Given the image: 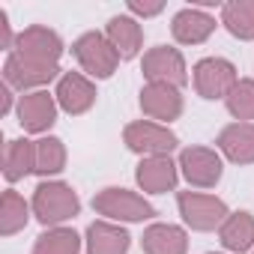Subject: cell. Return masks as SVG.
Listing matches in <instances>:
<instances>
[{
  "instance_id": "cell-21",
  "label": "cell",
  "mask_w": 254,
  "mask_h": 254,
  "mask_svg": "<svg viewBox=\"0 0 254 254\" xmlns=\"http://www.w3.org/2000/svg\"><path fill=\"white\" fill-rule=\"evenodd\" d=\"M27 174H36V141L15 138L6 144L3 153V177L6 183H18Z\"/></svg>"
},
{
  "instance_id": "cell-9",
  "label": "cell",
  "mask_w": 254,
  "mask_h": 254,
  "mask_svg": "<svg viewBox=\"0 0 254 254\" xmlns=\"http://www.w3.org/2000/svg\"><path fill=\"white\" fill-rule=\"evenodd\" d=\"M180 174L191 189H215L224 174V162L215 150L209 147H186L177 159Z\"/></svg>"
},
{
  "instance_id": "cell-1",
  "label": "cell",
  "mask_w": 254,
  "mask_h": 254,
  "mask_svg": "<svg viewBox=\"0 0 254 254\" xmlns=\"http://www.w3.org/2000/svg\"><path fill=\"white\" fill-rule=\"evenodd\" d=\"M30 206H33V215H36L39 224H45V227H63L66 221H72L81 212V197H78V191L69 183H63V180H45V183L36 186Z\"/></svg>"
},
{
  "instance_id": "cell-5",
  "label": "cell",
  "mask_w": 254,
  "mask_h": 254,
  "mask_svg": "<svg viewBox=\"0 0 254 254\" xmlns=\"http://www.w3.org/2000/svg\"><path fill=\"white\" fill-rule=\"evenodd\" d=\"M123 141L132 153H138L141 159H150V156H171L177 147H180V138L162 123H153V120H135L123 129Z\"/></svg>"
},
{
  "instance_id": "cell-22",
  "label": "cell",
  "mask_w": 254,
  "mask_h": 254,
  "mask_svg": "<svg viewBox=\"0 0 254 254\" xmlns=\"http://www.w3.org/2000/svg\"><path fill=\"white\" fill-rule=\"evenodd\" d=\"M221 24L239 42H254V0H227L221 3Z\"/></svg>"
},
{
  "instance_id": "cell-28",
  "label": "cell",
  "mask_w": 254,
  "mask_h": 254,
  "mask_svg": "<svg viewBox=\"0 0 254 254\" xmlns=\"http://www.w3.org/2000/svg\"><path fill=\"white\" fill-rule=\"evenodd\" d=\"M12 45H15V36L9 27V15L6 9H0V48H12Z\"/></svg>"
},
{
  "instance_id": "cell-11",
  "label": "cell",
  "mask_w": 254,
  "mask_h": 254,
  "mask_svg": "<svg viewBox=\"0 0 254 254\" xmlns=\"http://www.w3.org/2000/svg\"><path fill=\"white\" fill-rule=\"evenodd\" d=\"M138 102H141L144 117H150L153 123H162V126L180 120L183 108H186L183 93L177 87H171V84H144Z\"/></svg>"
},
{
  "instance_id": "cell-27",
  "label": "cell",
  "mask_w": 254,
  "mask_h": 254,
  "mask_svg": "<svg viewBox=\"0 0 254 254\" xmlns=\"http://www.w3.org/2000/svg\"><path fill=\"white\" fill-rule=\"evenodd\" d=\"M165 9V3H138V0H132L129 3V12L132 15H141V18H153Z\"/></svg>"
},
{
  "instance_id": "cell-20",
  "label": "cell",
  "mask_w": 254,
  "mask_h": 254,
  "mask_svg": "<svg viewBox=\"0 0 254 254\" xmlns=\"http://www.w3.org/2000/svg\"><path fill=\"white\" fill-rule=\"evenodd\" d=\"M218 239L221 245L230 251V254H245L254 248V215L239 209V212H230L224 218V224L218 227Z\"/></svg>"
},
{
  "instance_id": "cell-25",
  "label": "cell",
  "mask_w": 254,
  "mask_h": 254,
  "mask_svg": "<svg viewBox=\"0 0 254 254\" xmlns=\"http://www.w3.org/2000/svg\"><path fill=\"white\" fill-rule=\"evenodd\" d=\"M66 168V144L54 135H45L36 141V174L39 177H57Z\"/></svg>"
},
{
  "instance_id": "cell-26",
  "label": "cell",
  "mask_w": 254,
  "mask_h": 254,
  "mask_svg": "<svg viewBox=\"0 0 254 254\" xmlns=\"http://www.w3.org/2000/svg\"><path fill=\"white\" fill-rule=\"evenodd\" d=\"M224 105L236 123H251L254 120V78H239L230 96L224 99Z\"/></svg>"
},
{
  "instance_id": "cell-30",
  "label": "cell",
  "mask_w": 254,
  "mask_h": 254,
  "mask_svg": "<svg viewBox=\"0 0 254 254\" xmlns=\"http://www.w3.org/2000/svg\"><path fill=\"white\" fill-rule=\"evenodd\" d=\"M209 254H215V251H209Z\"/></svg>"
},
{
  "instance_id": "cell-18",
  "label": "cell",
  "mask_w": 254,
  "mask_h": 254,
  "mask_svg": "<svg viewBox=\"0 0 254 254\" xmlns=\"http://www.w3.org/2000/svg\"><path fill=\"white\" fill-rule=\"evenodd\" d=\"M105 36L120 54V60H135L144 48V27L132 15H114L105 24Z\"/></svg>"
},
{
  "instance_id": "cell-2",
  "label": "cell",
  "mask_w": 254,
  "mask_h": 254,
  "mask_svg": "<svg viewBox=\"0 0 254 254\" xmlns=\"http://www.w3.org/2000/svg\"><path fill=\"white\" fill-rule=\"evenodd\" d=\"M93 209H96V215H102L108 221H117V224L120 221H126V224L150 221L156 215V206L147 197H141V194H135L129 189H117V186L102 189L93 197Z\"/></svg>"
},
{
  "instance_id": "cell-29",
  "label": "cell",
  "mask_w": 254,
  "mask_h": 254,
  "mask_svg": "<svg viewBox=\"0 0 254 254\" xmlns=\"http://www.w3.org/2000/svg\"><path fill=\"white\" fill-rule=\"evenodd\" d=\"M12 111V87L3 81V87H0V114H9Z\"/></svg>"
},
{
  "instance_id": "cell-6",
  "label": "cell",
  "mask_w": 254,
  "mask_h": 254,
  "mask_svg": "<svg viewBox=\"0 0 254 254\" xmlns=\"http://www.w3.org/2000/svg\"><path fill=\"white\" fill-rule=\"evenodd\" d=\"M177 206H180V215L183 221L197 230V233H209L215 227L224 224V218L230 215L227 203L215 194H203V191H180L177 194Z\"/></svg>"
},
{
  "instance_id": "cell-15",
  "label": "cell",
  "mask_w": 254,
  "mask_h": 254,
  "mask_svg": "<svg viewBox=\"0 0 254 254\" xmlns=\"http://www.w3.org/2000/svg\"><path fill=\"white\" fill-rule=\"evenodd\" d=\"M129 245H132L129 230L120 227L117 221H108V218L93 221L84 233L87 254H129Z\"/></svg>"
},
{
  "instance_id": "cell-19",
  "label": "cell",
  "mask_w": 254,
  "mask_h": 254,
  "mask_svg": "<svg viewBox=\"0 0 254 254\" xmlns=\"http://www.w3.org/2000/svg\"><path fill=\"white\" fill-rule=\"evenodd\" d=\"M144 254H186L189 251V233L180 224L171 221H153L141 236Z\"/></svg>"
},
{
  "instance_id": "cell-7",
  "label": "cell",
  "mask_w": 254,
  "mask_h": 254,
  "mask_svg": "<svg viewBox=\"0 0 254 254\" xmlns=\"http://www.w3.org/2000/svg\"><path fill=\"white\" fill-rule=\"evenodd\" d=\"M239 75H236V66L224 57H203L194 63L191 69V84H194V93L200 99H227L230 90L236 87Z\"/></svg>"
},
{
  "instance_id": "cell-3",
  "label": "cell",
  "mask_w": 254,
  "mask_h": 254,
  "mask_svg": "<svg viewBox=\"0 0 254 254\" xmlns=\"http://www.w3.org/2000/svg\"><path fill=\"white\" fill-rule=\"evenodd\" d=\"M72 54H75L78 66H81L90 78H96V81L111 78V75L117 72V66H120V54L114 51V45L108 42V36L99 33V30L81 33V36L72 42Z\"/></svg>"
},
{
  "instance_id": "cell-24",
  "label": "cell",
  "mask_w": 254,
  "mask_h": 254,
  "mask_svg": "<svg viewBox=\"0 0 254 254\" xmlns=\"http://www.w3.org/2000/svg\"><path fill=\"white\" fill-rule=\"evenodd\" d=\"M81 236L72 227H48L45 233L36 236L33 254H81Z\"/></svg>"
},
{
  "instance_id": "cell-8",
  "label": "cell",
  "mask_w": 254,
  "mask_h": 254,
  "mask_svg": "<svg viewBox=\"0 0 254 254\" xmlns=\"http://www.w3.org/2000/svg\"><path fill=\"white\" fill-rule=\"evenodd\" d=\"M141 72L147 78V84H171L177 90H183L189 84V66L186 57L171 48V45H156L144 54L141 60Z\"/></svg>"
},
{
  "instance_id": "cell-31",
  "label": "cell",
  "mask_w": 254,
  "mask_h": 254,
  "mask_svg": "<svg viewBox=\"0 0 254 254\" xmlns=\"http://www.w3.org/2000/svg\"><path fill=\"white\" fill-rule=\"evenodd\" d=\"M251 254H254V251H251Z\"/></svg>"
},
{
  "instance_id": "cell-4",
  "label": "cell",
  "mask_w": 254,
  "mask_h": 254,
  "mask_svg": "<svg viewBox=\"0 0 254 254\" xmlns=\"http://www.w3.org/2000/svg\"><path fill=\"white\" fill-rule=\"evenodd\" d=\"M60 78L63 75H60V66L57 63L36 60V57H24V54H15V51H9V57L3 63V81L12 90H21V93H36L45 84L60 81Z\"/></svg>"
},
{
  "instance_id": "cell-12",
  "label": "cell",
  "mask_w": 254,
  "mask_h": 254,
  "mask_svg": "<svg viewBox=\"0 0 254 254\" xmlns=\"http://www.w3.org/2000/svg\"><path fill=\"white\" fill-rule=\"evenodd\" d=\"M15 54H24V57H36V60H48V63H57L63 57V39L57 30L45 27V24H30L24 27L21 33H15V45H12Z\"/></svg>"
},
{
  "instance_id": "cell-23",
  "label": "cell",
  "mask_w": 254,
  "mask_h": 254,
  "mask_svg": "<svg viewBox=\"0 0 254 254\" xmlns=\"http://www.w3.org/2000/svg\"><path fill=\"white\" fill-rule=\"evenodd\" d=\"M30 212H33V206L18 191L6 189L3 191V200H0V233H3V236L21 233L27 227V221H30Z\"/></svg>"
},
{
  "instance_id": "cell-10",
  "label": "cell",
  "mask_w": 254,
  "mask_h": 254,
  "mask_svg": "<svg viewBox=\"0 0 254 254\" xmlns=\"http://www.w3.org/2000/svg\"><path fill=\"white\" fill-rule=\"evenodd\" d=\"M57 99L48 90H36V93H24L15 105V117L21 123V129L30 135H45L51 126L57 123Z\"/></svg>"
},
{
  "instance_id": "cell-13",
  "label": "cell",
  "mask_w": 254,
  "mask_h": 254,
  "mask_svg": "<svg viewBox=\"0 0 254 254\" xmlns=\"http://www.w3.org/2000/svg\"><path fill=\"white\" fill-rule=\"evenodd\" d=\"M96 96H99L96 84L81 72H63V78L57 81V90H54V99H57L60 111H66L69 117L87 114L96 105Z\"/></svg>"
},
{
  "instance_id": "cell-14",
  "label": "cell",
  "mask_w": 254,
  "mask_h": 254,
  "mask_svg": "<svg viewBox=\"0 0 254 254\" xmlns=\"http://www.w3.org/2000/svg\"><path fill=\"white\" fill-rule=\"evenodd\" d=\"M177 180H180V165L171 156H150L141 159V165L135 168V183L147 194H168L177 189Z\"/></svg>"
},
{
  "instance_id": "cell-17",
  "label": "cell",
  "mask_w": 254,
  "mask_h": 254,
  "mask_svg": "<svg viewBox=\"0 0 254 254\" xmlns=\"http://www.w3.org/2000/svg\"><path fill=\"white\" fill-rule=\"evenodd\" d=\"M171 33L180 45H200L215 33V18L197 6H186L174 15L171 21Z\"/></svg>"
},
{
  "instance_id": "cell-16",
  "label": "cell",
  "mask_w": 254,
  "mask_h": 254,
  "mask_svg": "<svg viewBox=\"0 0 254 254\" xmlns=\"http://www.w3.org/2000/svg\"><path fill=\"white\" fill-rule=\"evenodd\" d=\"M218 153L233 165H254V123H230L215 138Z\"/></svg>"
}]
</instances>
